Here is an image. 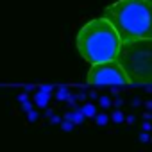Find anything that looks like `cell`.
Masks as SVG:
<instances>
[{
	"instance_id": "obj_1",
	"label": "cell",
	"mask_w": 152,
	"mask_h": 152,
	"mask_svg": "<svg viewBox=\"0 0 152 152\" xmlns=\"http://www.w3.org/2000/svg\"><path fill=\"white\" fill-rule=\"evenodd\" d=\"M122 41L152 39V0H118L106 9V16Z\"/></svg>"
},
{
	"instance_id": "obj_2",
	"label": "cell",
	"mask_w": 152,
	"mask_h": 152,
	"mask_svg": "<svg viewBox=\"0 0 152 152\" xmlns=\"http://www.w3.org/2000/svg\"><path fill=\"white\" fill-rule=\"evenodd\" d=\"M122 38L107 18H95L88 22L77 34V50L90 64L116 61Z\"/></svg>"
},
{
	"instance_id": "obj_3",
	"label": "cell",
	"mask_w": 152,
	"mask_h": 152,
	"mask_svg": "<svg viewBox=\"0 0 152 152\" xmlns=\"http://www.w3.org/2000/svg\"><path fill=\"white\" fill-rule=\"evenodd\" d=\"M116 61L134 84H152V39L125 41Z\"/></svg>"
},
{
	"instance_id": "obj_4",
	"label": "cell",
	"mask_w": 152,
	"mask_h": 152,
	"mask_svg": "<svg viewBox=\"0 0 152 152\" xmlns=\"http://www.w3.org/2000/svg\"><path fill=\"white\" fill-rule=\"evenodd\" d=\"M90 84H109V86H124L129 84V77L120 66L118 61H106L99 64H91L88 72Z\"/></svg>"
},
{
	"instance_id": "obj_5",
	"label": "cell",
	"mask_w": 152,
	"mask_h": 152,
	"mask_svg": "<svg viewBox=\"0 0 152 152\" xmlns=\"http://www.w3.org/2000/svg\"><path fill=\"white\" fill-rule=\"evenodd\" d=\"M48 91H45V90H38V93H36V97H34V100H36V104L39 106V107H43V106H47V100H48Z\"/></svg>"
},
{
	"instance_id": "obj_6",
	"label": "cell",
	"mask_w": 152,
	"mask_h": 152,
	"mask_svg": "<svg viewBox=\"0 0 152 152\" xmlns=\"http://www.w3.org/2000/svg\"><path fill=\"white\" fill-rule=\"evenodd\" d=\"M83 113H84L86 116H95V107H93L91 104H86V106L83 107Z\"/></svg>"
},
{
	"instance_id": "obj_7",
	"label": "cell",
	"mask_w": 152,
	"mask_h": 152,
	"mask_svg": "<svg viewBox=\"0 0 152 152\" xmlns=\"http://www.w3.org/2000/svg\"><path fill=\"white\" fill-rule=\"evenodd\" d=\"M57 99H59V100H64V99H68V90L61 88V90H59V93H57Z\"/></svg>"
},
{
	"instance_id": "obj_8",
	"label": "cell",
	"mask_w": 152,
	"mask_h": 152,
	"mask_svg": "<svg viewBox=\"0 0 152 152\" xmlns=\"http://www.w3.org/2000/svg\"><path fill=\"white\" fill-rule=\"evenodd\" d=\"M97 122H99V125H104V124L107 122V116H106V115H99V116H97Z\"/></svg>"
},
{
	"instance_id": "obj_9",
	"label": "cell",
	"mask_w": 152,
	"mask_h": 152,
	"mask_svg": "<svg viewBox=\"0 0 152 152\" xmlns=\"http://www.w3.org/2000/svg\"><path fill=\"white\" fill-rule=\"evenodd\" d=\"M113 120H115V122H122V120H124L122 113H115V115H113Z\"/></svg>"
},
{
	"instance_id": "obj_10",
	"label": "cell",
	"mask_w": 152,
	"mask_h": 152,
	"mask_svg": "<svg viewBox=\"0 0 152 152\" xmlns=\"http://www.w3.org/2000/svg\"><path fill=\"white\" fill-rule=\"evenodd\" d=\"M36 118H38V115H36L34 111H29V120H31V122H34Z\"/></svg>"
},
{
	"instance_id": "obj_11",
	"label": "cell",
	"mask_w": 152,
	"mask_h": 152,
	"mask_svg": "<svg viewBox=\"0 0 152 152\" xmlns=\"http://www.w3.org/2000/svg\"><path fill=\"white\" fill-rule=\"evenodd\" d=\"M23 111H27V113H29V111H32V109H31V104H29L27 100L23 102Z\"/></svg>"
},
{
	"instance_id": "obj_12",
	"label": "cell",
	"mask_w": 152,
	"mask_h": 152,
	"mask_svg": "<svg viewBox=\"0 0 152 152\" xmlns=\"http://www.w3.org/2000/svg\"><path fill=\"white\" fill-rule=\"evenodd\" d=\"M63 129H64V131H70V129H72V124H70V122H64V124H63Z\"/></svg>"
},
{
	"instance_id": "obj_13",
	"label": "cell",
	"mask_w": 152,
	"mask_h": 152,
	"mask_svg": "<svg viewBox=\"0 0 152 152\" xmlns=\"http://www.w3.org/2000/svg\"><path fill=\"white\" fill-rule=\"evenodd\" d=\"M100 104H102V106H109V100L104 97V99H100Z\"/></svg>"
},
{
	"instance_id": "obj_14",
	"label": "cell",
	"mask_w": 152,
	"mask_h": 152,
	"mask_svg": "<svg viewBox=\"0 0 152 152\" xmlns=\"http://www.w3.org/2000/svg\"><path fill=\"white\" fill-rule=\"evenodd\" d=\"M150 129V124H143V131H148Z\"/></svg>"
}]
</instances>
